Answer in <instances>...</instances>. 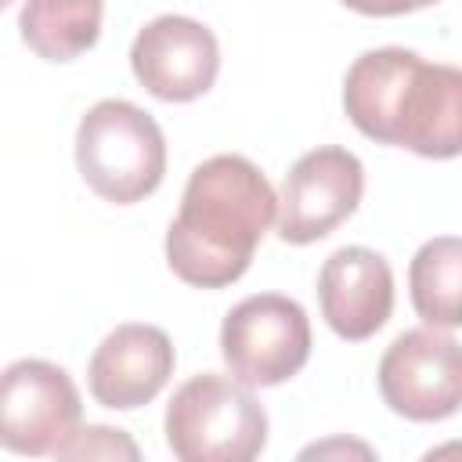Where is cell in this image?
Instances as JSON below:
<instances>
[{
    "mask_svg": "<svg viewBox=\"0 0 462 462\" xmlns=\"http://www.w3.org/2000/svg\"><path fill=\"white\" fill-rule=\"evenodd\" d=\"M274 220L278 195L260 166L245 155H213L188 177L166 231V263L195 289H224L249 271Z\"/></svg>",
    "mask_w": 462,
    "mask_h": 462,
    "instance_id": "obj_1",
    "label": "cell"
},
{
    "mask_svg": "<svg viewBox=\"0 0 462 462\" xmlns=\"http://www.w3.org/2000/svg\"><path fill=\"white\" fill-rule=\"evenodd\" d=\"M350 123L422 159L462 155V69L426 61L404 47H375L354 58L343 76Z\"/></svg>",
    "mask_w": 462,
    "mask_h": 462,
    "instance_id": "obj_2",
    "label": "cell"
},
{
    "mask_svg": "<svg viewBox=\"0 0 462 462\" xmlns=\"http://www.w3.org/2000/svg\"><path fill=\"white\" fill-rule=\"evenodd\" d=\"M76 166L94 195L116 206L148 199L166 173L159 123L123 97H105L76 126Z\"/></svg>",
    "mask_w": 462,
    "mask_h": 462,
    "instance_id": "obj_3",
    "label": "cell"
},
{
    "mask_svg": "<svg viewBox=\"0 0 462 462\" xmlns=\"http://www.w3.org/2000/svg\"><path fill=\"white\" fill-rule=\"evenodd\" d=\"M166 444L180 462H253L267 444V411L242 379L202 372L166 404Z\"/></svg>",
    "mask_w": 462,
    "mask_h": 462,
    "instance_id": "obj_4",
    "label": "cell"
},
{
    "mask_svg": "<svg viewBox=\"0 0 462 462\" xmlns=\"http://www.w3.org/2000/svg\"><path fill=\"white\" fill-rule=\"evenodd\" d=\"M220 354L245 386H278L310 357L307 310L282 292L245 296L220 325Z\"/></svg>",
    "mask_w": 462,
    "mask_h": 462,
    "instance_id": "obj_5",
    "label": "cell"
},
{
    "mask_svg": "<svg viewBox=\"0 0 462 462\" xmlns=\"http://www.w3.org/2000/svg\"><path fill=\"white\" fill-rule=\"evenodd\" d=\"M379 393L411 422H440L462 408V343L437 325L401 332L379 361Z\"/></svg>",
    "mask_w": 462,
    "mask_h": 462,
    "instance_id": "obj_6",
    "label": "cell"
},
{
    "mask_svg": "<svg viewBox=\"0 0 462 462\" xmlns=\"http://www.w3.org/2000/svg\"><path fill=\"white\" fill-rule=\"evenodd\" d=\"M83 404L65 368L22 357L0 379V444L14 455H58L79 430Z\"/></svg>",
    "mask_w": 462,
    "mask_h": 462,
    "instance_id": "obj_7",
    "label": "cell"
},
{
    "mask_svg": "<svg viewBox=\"0 0 462 462\" xmlns=\"http://www.w3.org/2000/svg\"><path fill=\"white\" fill-rule=\"evenodd\" d=\"M365 195V166L339 144H321L292 162L278 195V235L289 245H310L332 235Z\"/></svg>",
    "mask_w": 462,
    "mask_h": 462,
    "instance_id": "obj_8",
    "label": "cell"
},
{
    "mask_svg": "<svg viewBox=\"0 0 462 462\" xmlns=\"http://www.w3.org/2000/svg\"><path fill=\"white\" fill-rule=\"evenodd\" d=\"M130 69L152 97L195 101L217 83L220 43L199 18L159 14L134 36Z\"/></svg>",
    "mask_w": 462,
    "mask_h": 462,
    "instance_id": "obj_9",
    "label": "cell"
},
{
    "mask_svg": "<svg viewBox=\"0 0 462 462\" xmlns=\"http://www.w3.org/2000/svg\"><path fill=\"white\" fill-rule=\"evenodd\" d=\"M177 365V350L159 325H116L87 365V383L97 404L134 411L159 397Z\"/></svg>",
    "mask_w": 462,
    "mask_h": 462,
    "instance_id": "obj_10",
    "label": "cell"
},
{
    "mask_svg": "<svg viewBox=\"0 0 462 462\" xmlns=\"http://www.w3.org/2000/svg\"><path fill=\"white\" fill-rule=\"evenodd\" d=\"M318 303L339 339L361 343L375 336L393 310V271L386 256L365 245L336 249L318 271Z\"/></svg>",
    "mask_w": 462,
    "mask_h": 462,
    "instance_id": "obj_11",
    "label": "cell"
},
{
    "mask_svg": "<svg viewBox=\"0 0 462 462\" xmlns=\"http://www.w3.org/2000/svg\"><path fill=\"white\" fill-rule=\"evenodd\" d=\"M105 0H25L18 32L43 61H72L101 36Z\"/></svg>",
    "mask_w": 462,
    "mask_h": 462,
    "instance_id": "obj_12",
    "label": "cell"
},
{
    "mask_svg": "<svg viewBox=\"0 0 462 462\" xmlns=\"http://www.w3.org/2000/svg\"><path fill=\"white\" fill-rule=\"evenodd\" d=\"M411 307L426 325L458 328L462 325V238L440 235L419 245L408 267Z\"/></svg>",
    "mask_w": 462,
    "mask_h": 462,
    "instance_id": "obj_13",
    "label": "cell"
},
{
    "mask_svg": "<svg viewBox=\"0 0 462 462\" xmlns=\"http://www.w3.org/2000/svg\"><path fill=\"white\" fill-rule=\"evenodd\" d=\"M54 458H141L137 444L123 433V430H112V426H87V430H76Z\"/></svg>",
    "mask_w": 462,
    "mask_h": 462,
    "instance_id": "obj_14",
    "label": "cell"
},
{
    "mask_svg": "<svg viewBox=\"0 0 462 462\" xmlns=\"http://www.w3.org/2000/svg\"><path fill=\"white\" fill-rule=\"evenodd\" d=\"M350 11L357 14H372V18H393V14H411L419 7L440 4V0H343Z\"/></svg>",
    "mask_w": 462,
    "mask_h": 462,
    "instance_id": "obj_15",
    "label": "cell"
},
{
    "mask_svg": "<svg viewBox=\"0 0 462 462\" xmlns=\"http://www.w3.org/2000/svg\"><path fill=\"white\" fill-rule=\"evenodd\" d=\"M343 451H346V455H350V451H357L361 458H372V448H365V444H350V440H346V444H343V440L314 444V448H307V451H303V458H310V455H318V458H321V455H343Z\"/></svg>",
    "mask_w": 462,
    "mask_h": 462,
    "instance_id": "obj_16",
    "label": "cell"
}]
</instances>
